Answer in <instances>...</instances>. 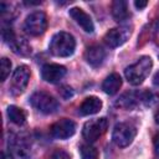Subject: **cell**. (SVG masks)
<instances>
[{
  "label": "cell",
  "instance_id": "cell-1",
  "mask_svg": "<svg viewBox=\"0 0 159 159\" xmlns=\"http://www.w3.org/2000/svg\"><path fill=\"white\" fill-rule=\"evenodd\" d=\"M153 61L149 56H142L137 62L132 63L124 70V76L130 84H140L150 73Z\"/></svg>",
  "mask_w": 159,
  "mask_h": 159
},
{
  "label": "cell",
  "instance_id": "cell-2",
  "mask_svg": "<svg viewBox=\"0 0 159 159\" xmlns=\"http://www.w3.org/2000/svg\"><path fill=\"white\" fill-rule=\"evenodd\" d=\"M76 41L75 37L68 32H57L51 39L48 50L53 56L57 57H68L75 52Z\"/></svg>",
  "mask_w": 159,
  "mask_h": 159
},
{
  "label": "cell",
  "instance_id": "cell-3",
  "mask_svg": "<svg viewBox=\"0 0 159 159\" xmlns=\"http://www.w3.org/2000/svg\"><path fill=\"white\" fill-rule=\"evenodd\" d=\"M30 103L34 108H36L37 111H40L41 113L45 114H51L55 113L58 109V102L55 97H52L50 93L39 91L32 93V96L30 97Z\"/></svg>",
  "mask_w": 159,
  "mask_h": 159
},
{
  "label": "cell",
  "instance_id": "cell-4",
  "mask_svg": "<svg viewBox=\"0 0 159 159\" xmlns=\"http://www.w3.org/2000/svg\"><path fill=\"white\" fill-rule=\"evenodd\" d=\"M107 128H108V122L106 118H96L84 123L82 134L88 143H93L106 133Z\"/></svg>",
  "mask_w": 159,
  "mask_h": 159
},
{
  "label": "cell",
  "instance_id": "cell-5",
  "mask_svg": "<svg viewBox=\"0 0 159 159\" xmlns=\"http://www.w3.org/2000/svg\"><path fill=\"white\" fill-rule=\"evenodd\" d=\"M47 27V17L42 11H34L29 14L24 22V29L32 36H39L45 32Z\"/></svg>",
  "mask_w": 159,
  "mask_h": 159
},
{
  "label": "cell",
  "instance_id": "cell-6",
  "mask_svg": "<svg viewBox=\"0 0 159 159\" xmlns=\"http://www.w3.org/2000/svg\"><path fill=\"white\" fill-rule=\"evenodd\" d=\"M135 134H137V129L134 125L129 123H118L113 129L112 139L118 147L124 148L133 142Z\"/></svg>",
  "mask_w": 159,
  "mask_h": 159
},
{
  "label": "cell",
  "instance_id": "cell-7",
  "mask_svg": "<svg viewBox=\"0 0 159 159\" xmlns=\"http://www.w3.org/2000/svg\"><path fill=\"white\" fill-rule=\"evenodd\" d=\"M2 39L5 42L9 43V46L12 48V51L21 56H27L31 53V46L26 42L24 39H19L11 27H4L2 29Z\"/></svg>",
  "mask_w": 159,
  "mask_h": 159
},
{
  "label": "cell",
  "instance_id": "cell-8",
  "mask_svg": "<svg viewBox=\"0 0 159 159\" xmlns=\"http://www.w3.org/2000/svg\"><path fill=\"white\" fill-rule=\"evenodd\" d=\"M29 80H30V70H29V67L25 66V65L19 66L15 70V72H14V75L11 77V82H10V87H9L11 94H14V96L21 94L25 91V88H26V86L29 83Z\"/></svg>",
  "mask_w": 159,
  "mask_h": 159
},
{
  "label": "cell",
  "instance_id": "cell-9",
  "mask_svg": "<svg viewBox=\"0 0 159 159\" xmlns=\"http://www.w3.org/2000/svg\"><path fill=\"white\" fill-rule=\"evenodd\" d=\"M132 30L128 26H120V27H114L111 29L106 35H104V42L109 47H118L123 45L130 36Z\"/></svg>",
  "mask_w": 159,
  "mask_h": 159
},
{
  "label": "cell",
  "instance_id": "cell-10",
  "mask_svg": "<svg viewBox=\"0 0 159 159\" xmlns=\"http://www.w3.org/2000/svg\"><path fill=\"white\" fill-rule=\"evenodd\" d=\"M9 152L11 159H30V147L21 137H11L9 140Z\"/></svg>",
  "mask_w": 159,
  "mask_h": 159
},
{
  "label": "cell",
  "instance_id": "cell-11",
  "mask_svg": "<svg viewBox=\"0 0 159 159\" xmlns=\"http://www.w3.org/2000/svg\"><path fill=\"white\" fill-rule=\"evenodd\" d=\"M75 132H76V124L73 123V120L67 118L60 119L51 127V135L56 139H67L72 137Z\"/></svg>",
  "mask_w": 159,
  "mask_h": 159
},
{
  "label": "cell",
  "instance_id": "cell-12",
  "mask_svg": "<svg viewBox=\"0 0 159 159\" xmlns=\"http://www.w3.org/2000/svg\"><path fill=\"white\" fill-rule=\"evenodd\" d=\"M66 75V67L57 63H47L41 70L42 80L50 83H56L61 81Z\"/></svg>",
  "mask_w": 159,
  "mask_h": 159
},
{
  "label": "cell",
  "instance_id": "cell-13",
  "mask_svg": "<svg viewBox=\"0 0 159 159\" xmlns=\"http://www.w3.org/2000/svg\"><path fill=\"white\" fill-rule=\"evenodd\" d=\"M68 14L86 32H89V34L93 32V30H94L93 21L86 11H83L81 7H72V9H70Z\"/></svg>",
  "mask_w": 159,
  "mask_h": 159
},
{
  "label": "cell",
  "instance_id": "cell-14",
  "mask_svg": "<svg viewBox=\"0 0 159 159\" xmlns=\"http://www.w3.org/2000/svg\"><path fill=\"white\" fill-rule=\"evenodd\" d=\"M106 58V51L101 46H91L84 52V60L92 67H99Z\"/></svg>",
  "mask_w": 159,
  "mask_h": 159
},
{
  "label": "cell",
  "instance_id": "cell-15",
  "mask_svg": "<svg viewBox=\"0 0 159 159\" xmlns=\"http://www.w3.org/2000/svg\"><path fill=\"white\" fill-rule=\"evenodd\" d=\"M102 108V101L98 97H87L80 106V113L82 116H91V114H96L101 111Z\"/></svg>",
  "mask_w": 159,
  "mask_h": 159
},
{
  "label": "cell",
  "instance_id": "cell-16",
  "mask_svg": "<svg viewBox=\"0 0 159 159\" xmlns=\"http://www.w3.org/2000/svg\"><path fill=\"white\" fill-rule=\"evenodd\" d=\"M120 86H122V78H120V76L117 75V73H111V75L103 81V83H102L103 91H104L107 94H109V96L116 94V93L119 91Z\"/></svg>",
  "mask_w": 159,
  "mask_h": 159
},
{
  "label": "cell",
  "instance_id": "cell-17",
  "mask_svg": "<svg viewBox=\"0 0 159 159\" xmlns=\"http://www.w3.org/2000/svg\"><path fill=\"white\" fill-rule=\"evenodd\" d=\"M112 16L116 21H124L129 17L128 5L123 0H116L112 2Z\"/></svg>",
  "mask_w": 159,
  "mask_h": 159
},
{
  "label": "cell",
  "instance_id": "cell-18",
  "mask_svg": "<svg viewBox=\"0 0 159 159\" xmlns=\"http://www.w3.org/2000/svg\"><path fill=\"white\" fill-rule=\"evenodd\" d=\"M142 101V96L135 93V92H127L124 93L116 103V106L122 107V108H133L134 106L138 104V102Z\"/></svg>",
  "mask_w": 159,
  "mask_h": 159
},
{
  "label": "cell",
  "instance_id": "cell-19",
  "mask_svg": "<svg viewBox=\"0 0 159 159\" xmlns=\"http://www.w3.org/2000/svg\"><path fill=\"white\" fill-rule=\"evenodd\" d=\"M7 116H9V119L12 123L17 124V125H22L26 122V114H25V112L21 108L16 107V106H9L7 107Z\"/></svg>",
  "mask_w": 159,
  "mask_h": 159
},
{
  "label": "cell",
  "instance_id": "cell-20",
  "mask_svg": "<svg viewBox=\"0 0 159 159\" xmlns=\"http://www.w3.org/2000/svg\"><path fill=\"white\" fill-rule=\"evenodd\" d=\"M80 153L82 159H98V150L91 144H82Z\"/></svg>",
  "mask_w": 159,
  "mask_h": 159
},
{
  "label": "cell",
  "instance_id": "cell-21",
  "mask_svg": "<svg viewBox=\"0 0 159 159\" xmlns=\"http://www.w3.org/2000/svg\"><path fill=\"white\" fill-rule=\"evenodd\" d=\"M11 70V62L6 57L1 58V81H5Z\"/></svg>",
  "mask_w": 159,
  "mask_h": 159
},
{
  "label": "cell",
  "instance_id": "cell-22",
  "mask_svg": "<svg viewBox=\"0 0 159 159\" xmlns=\"http://www.w3.org/2000/svg\"><path fill=\"white\" fill-rule=\"evenodd\" d=\"M60 94L63 97V98H70V97H72V94H73V91H72V88L71 87H67V86H62L61 88H60Z\"/></svg>",
  "mask_w": 159,
  "mask_h": 159
},
{
  "label": "cell",
  "instance_id": "cell-23",
  "mask_svg": "<svg viewBox=\"0 0 159 159\" xmlns=\"http://www.w3.org/2000/svg\"><path fill=\"white\" fill-rule=\"evenodd\" d=\"M50 159H71V158H70V155H68L66 152H63V150H57V152H55V153L51 155Z\"/></svg>",
  "mask_w": 159,
  "mask_h": 159
},
{
  "label": "cell",
  "instance_id": "cell-24",
  "mask_svg": "<svg viewBox=\"0 0 159 159\" xmlns=\"http://www.w3.org/2000/svg\"><path fill=\"white\" fill-rule=\"evenodd\" d=\"M153 35H154V41H155V43L159 45V17H158V20H157V22H155Z\"/></svg>",
  "mask_w": 159,
  "mask_h": 159
},
{
  "label": "cell",
  "instance_id": "cell-25",
  "mask_svg": "<svg viewBox=\"0 0 159 159\" xmlns=\"http://www.w3.org/2000/svg\"><path fill=\"white\" fill-rule=\"evenodd\" d=\"M153 144H154V150H155V153L159 155V133H157V134L154 135Z\"/></svg>",
  "mask_w": 159,
  "mask_h": 159
},
{
  "label": "cell",
  "instance_id": "cell-26",
  "mask_svg": "<svg viewBox=\"0 0 159 159\" xmlns=\"http://www.w3.org/2000/svg\"><path fill=\"white\" fill-rule=\"evenodd\" d=\"M134 5H135L137 9L140 10V9H144V7L148 5V1H140V0L138 1V0H137V1H134Z\"/></svg>",
  "mask_w": 159,
  "mask_h": 159
},
{
  "label": "cell",
  "instance_id": "cell-27",
  "mask_svg": "<svg viewBox=\"0 0 159 159\" xmlns=\"http://www.w3.org/2000/svg\"><path fill=\"white\" fill-rule=\"evenodd\" d=\"M153 83L155 84V86H159V71L157 72V75L154 76V80H153Z\"/></svg>",
  "mask_w": 159,
  "mask_h": 159
},
{
  "label": "cell",
  "instance_id": "cell-28",
  "mask_svg": "<svg viewBox=\"0 0 159 159\" xmlns=\"http://www.w3.org/2000/svg\"><path fill=\"white\" fill-rule=\"evenodd\" d=\"M155 120H157V123H159V111L155 113Z\"/></svg>",
  "mask_w": 159,
  "mask_h": 159
}]
</instances>
